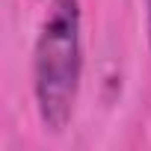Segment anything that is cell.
<instances>
[{
  "instance_id": "6da1fadb",
  "label": "cell",
  "mask_w": 151,
  "mask_h": 151,
  "mask_svg": "<svg viewBox=\"0 0 151 151\" xmlns=\"http://www.w3.org/2000/svg\"><path fill=\"white\" fill-rule=\"evenodd\" d=\"M83 15L80 0H50L33 53L36 110L50 133H62L71 122L83 74Z\"/></svg>"
},
{
  "instance_id": "7a4b0ae2",
  "label": "cell",
  "mask_w": 151,
  "mask_h": 151,
  "mask_svg": "<svg viewBox=\"0 0 151 151\" xmlns=\"http://www.w3.org/2000/svg\"><path fill=\"white\" fill-rule=\"evenodd\" d=\"M145 27H148V45H151V0H145Z\"/></svg>"
}]
</instances>
